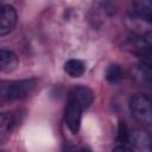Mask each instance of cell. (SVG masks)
<instances>
[{
  "label": "cell",
  "instance_id": "cell-6",
  "mask_svg": "<svg viewBox=\"0 0 152 152\" xmlns=\"http://www.w3.org/2000/svg\"><path fill=\"white\" fill-rule=\"evenodd\" d=\"M133 46V52L139 57L140 64L152 68V48H150L145 42L141 44V42H134L131 44Z\"/></svg>",
  "mask_w": 152,
  "mask_h": 152
},
{
  "label": "cell",
  "instance_id": "cell-8",
  "mask_svg": "<svg viewBox=\"0 0 152 152\" xmlns=\"http://www.w3.org/2000/svg\"><path fill=\"white\" fill-rule=\"evenodd\" d=\"M135 13L144 20L152 23V0H139L133 2Z\"/></svg>",
  "mask_w": 152,
  "mask_h": 152
},
{
  "label": "cell",
  "instance_id": "cell-10",
  "mask_svg": "<svg viewBox=\"0 0 152 152\" xmlns=\"http://www.w3.org/2000/svg\"><path fill=\"white\" fill-rule=\"evenodd\" d=\"M64 71L71 76V77H80L84 74L86 71V65L80 59H75V58H71L69 61L65 62L64 64Z\"/></svg>",
  "mask_w": 152,
  "mask_h": 152
},
{
  "label": "cell",
  "instance_id": "cell-3",
  "mask_svg": "<svg viewBox=\"0 0 152 152\" xmlns=\"http://www.w3.org/2000/svg\"><path fill=\"white\" fill-rule=\"evenodd\" d=\"M82 112H83V107L76 100L68 97L64 108V121L72 133H77L80 131Z\"/></svg>",
  "mask_w": 152,
  "mask_h": 152
},
{
  "label": "cell",
  "instance_id": "cell-15",
  "mask_svg": "<svg viewBox=\"0 0 152 152\" xmlns=\"http://www.w3.org/2000/svg\"><path fill=\"white\" fill-rule=\"evenodd\" d=\"M63 152H74V148L71 146H65V148H64Z\"/></svg>",
  "mask_w": 152,
  "mask_h": 152
},
{
  "label": "cell",
  "instance_id": "cell-17",
  "mask_svg": "<svg viewBox=\"0 0 152 152\" xmlns=\"http://www.w3.org/2000/svg\"><path fill=\"white\" fill-rule=\"evenodd\" d=\"M151 150H152V145H151Z\"/></svg>",
  "mask_w": 152,
  "mask_h": 152
},
{
  "label": "cell",
  "instance_id": "cell-4",
  "mask_svg": "<svg viewBox=\"0 0 152 152\" xmlns=\"http://www.w3.org/2000/svg\"><path fill=\"white\" fill-rule=\"evenodd\" d=\"M17 11L11 5H2L0 12V36L8 34L17 24Z\"/></svg>",
  "mask_w": 152,
  "mask_h": 152
},
{
  "label": "cell",
  "instance_id": "cell-16",
  "mask_svg": "<svg viewBox=\"0 0 152 152\" xmlns=\"http://www.w3.org/2000/svg\"><path fill=\"white\" fill-rule=\"evenodd\" d=\"M78 152H91V151H90L89 148H87V147H82V148H81Z\"/></svg>",
  "mask_w": 152,
  "mask_h": 152
},
{
  "label": "cell",
  "instance_id": "cell-11",
  "mask_svg": "<svg viewBox=\"0 0 152 152\" xmlns=\"http://www.w3.org/2000/svg\"><path fill=\"white\" fill-rule=\"evenodd\" d=\"M122 75H124V71H122L121 66L118 64H112L106 70V78L110 83H115V82L120 81L122 78Z\"/></svg>",
  "mask_w": 152,
  "mask_h": 152
},
{
  "label": "cell",
  "instance_id": "cell-5",
  "mask_svg": "<svg viewBox=\"0 0 152 152\" xmlns=\"http://www.w3.org/2000/svg\"><path fill=\"white\" fill-rule=\"evenodd\" d=\"M69 97L76 100L83 107V109H87L93 103L94 94L90 88L84 86H77L71 89V91L69 93Z\"/></svg>",
  "mask_w": 152,
  "mask_h": 152
},
{
  "label": "cell",
  "instance_id": "cell-12",
  "mask_svg": "<svg viewBox=\"0 0 152 152\" xmlns=\"http://www.w3.org/2000/svg\"><path fill=\"white\" fill-rule=\"evenodd\" d=\"M128 138H129V133H128L127 126L125 125V122L120 121L119 127H118V140L121 142H127Z\"/></svg>",
  "mask_w": 152,
  "mask_h": 152
},
{
  "label": "cell",
  "instance_id": "cell-13",
  "mask_svg": "<svg viewBox=\"0 0 152 152\" xmlns=\"http://www.w3.org/2000/svg\"><path fill=\"white\" fill-rule=\"evenodd\" d=\"M112 152H134V151H133V148H131L129 146L122 144V145L115 146V147L112 150Z\"/></svg>",
  "mask_w": 152,
  "mask_h": 152
},
{
  "label": "cell",
  "instance_id": "cell-14",
  "mask_svg": "<svg viewBox=\"0 0 152 152\" xmlns=\"http://www.w3.org/2000/svg\"><path fill=\"white\" fill-rule=\"evenodd\" d=\"M144 40H145V43H146L150 48H152V30H150V31H147V32L145 33Z\"/></svg>",
  "mask_w": 152,
  "mask_h": 152
},
{
  "label": "cell",
  "instance_id": "cell-1",
  "mask_svg": "<svg viewBox=\"0 0 152 152\" xmlns=\"http://www.w3.org/2000/svg\"><path fill=\"white\" fill-rule=\"evenodd\" d=\"M37 86L36 80H19V81H11L5 82L1 84L0 95L2 100L6 101H15L21 100L30 95Z\"/></svg>",
  "mask_w": 152,
  "mask_h": 152
},
{
  "label": "cell",
  "instance_id": "cell-7",
  "mask_svg": "<svg viewBox=\"0 0 152 152\" xmlns=\"http://www.w3.org/2000/svg\"><path fill=\"white\" fill-rule=\"evenodd\" d=\"M19 59L17 55L7 49H1L0 51V66L4 72H12L17 69Z\"/></svg>",
  "mask_w": 152,
  "mask_h": 152
},
{
  "label": "cell",
  "instance_id": "cell-2",
  "mask_svg": "<svg viewBox=\"0 0 152 152\" xmlns=\"http://www.w3.org/2000/svg\"><path fill=\"white\" fill-rule=\"evenodd\" d=\"M129 110L137 122L142 126L152 125V100L145 94H135L129 99Z\"/></svg>",
  "mask_w": 152,
  "mask_h": 152
},
{
  "label": "cell",
  "instance_id": "cell-9",
  "mask_svg": "<svg viewBox=\"0 0 152 152\" xmlns=\"http://www.w3.org/2000/svg\"><path fill=\"white\" fill-rule=\"evenodd\" d=\"M14 125H15V121L11 114L4 113L1 115V119H0V140L2 142L7 138H10V135L14 128Z\"/></svg>",
  "mask_w": 152,
  "mask_h": 152
}]
</instances>
